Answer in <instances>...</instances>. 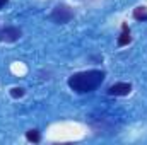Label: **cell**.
<instances>
[{"instance_id": "obj_1", "label": "cell", "mask_w": 147, "mask_h": 145, "mask_svg": "<svg viewBox=\"0 0 147 145\" xmlns=\"http://www.w3.org/2000/svg\"><path fill=\"white\" fill-rule=\"evenodd\" d=\"M103 80H105L103 70H86V72H77L70 75L67 84L77 94H87L96 91L103 84Z\"/></svg>"}, {"instance_id": "obj_2", "label": "cell", "mask_w": 147, "mask_h": 145, "mask_svg": "<svg viewBox=\"0 0 147 145\" xmlns=\"http://www.w3.org/2000/svg\"><path fill=\"white\" fill-rule=\"evenodd\" d=\"M50 19L55 24H67V22H70L74 19V10L65 3H58L53 9V12L50 14Z\"/></svg>"}, {"instance_id": "obj_3", "label": "cell", "mask_w": 147, "mask_h": 145, "mask_svg": "<svg viewBox=\"0 0 147 145\" xmlns=\"http://www.w3.org/2000/svg\"><path fill=\"white\" fill-rule=\"evenodd\" d=\"M21 29L16 28V26H9V28H3L0 31V41L2 43H14L21 38Z\"/></svg>"}, {"instance_id": "obj_4", "label": "cell", "mask_w": 147, "mask_h": 145, "mask_svg": "<svg viewBox=\"0 0 147 145\" xmlns=\"http://www.w3.org/2000/svg\"><path fill=\"white\" fill-rule=\"evenodd\" d=\"M130 92H132V84H128V82H118V84H113L111 87H108V94L116 96V97L128 96Z\"/></svg>"}, {"instance_id": "obj_5", "label": "cell", "mask_w": 147, "mask_h": 145, "mask_svg": "<svg viewBox=\"0 0 147 145\" xmlns=\"http://www.w3.org/2000/svg\"><path fill=\"white\" fill-rule=\"evenodd\" d=\"M130 41H132V36H130L128 24L123 22V24H121V33H120V38H118V46H127Z\"/></svg>"}, {"instance_id": "obj_6", "label": "cell", "mask_w": 147, "mask_h": 145, "mask_svg": "<svg viewBox=\"0 0 147 145\" xmlns=\"http://www.w3.org/2000/svg\"><path fill=\"white\" fill-rule=\"evenodd\" d=\"M134 19H137V21H147V7H137L135 10H134Z\"/></svg>"}, {"instance_id": "obj_7", "label": "cell", "mask_w": 147, "mask_h": 145, "mask_svg": "<svg viewBox=\"0 0 147 145\" xmlns=\"http://www.w3.org/2000/svg\"><path fill=\"white\" fill-rule=\"evenodd\" d=\"M26 138H28V142L38 144V142L41 140V135H39V132H38V130H29V132L26 133Z\"/></svg>"}, {"instance_id": "obj_8", "label": "cell", "mask_w": 147, "mask_h": 145, "mask_svg": "<svg viewBox=\"0 0 147 145\" xmlns=\"http://www.w3.org/2000/svg\"><path fill=\"white\" fill-rule=\"evenodd\" d=\"M26 94V91L22 89V87H12L10 89V96L14 97V99H19V97H22Z\"/></svg>"}, {"instance_id": "obj_9", "label": "cell", "mask_w": 147, "mask_h": 145, "mask_svg": "<svg viewBox=\"0 0 147 145\" xmlns=\"http://www.w3.org/2000/svg\"><path fill=\"white\" fill-rule=\"evenodd\" d=\"M7 2H9V0H0V10H2V9L7 5Z\"/></svg>"}]
</instances>
